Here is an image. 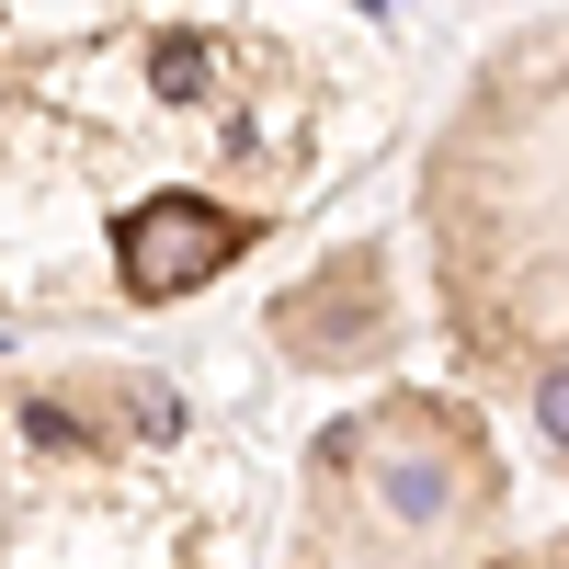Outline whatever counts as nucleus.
<instances>
[{"mask_svg": "<svg viewBox=\"0 0 569 569\" xmlns=\"http://www.w3.org/2000/svg\"><path fill=\"white\" fill-rule=\"evenodd\" d=\"M399 69L319 0H0V330L217 297L376 160Z\"/></svg>", "mask_w": 569, "mask_h": 569, "instance_id": "f257e3e1", "label": "nucleus"}, {"mask_svg": "<svg viewBox=\"0 0 569 569\" xmlns=\"http://www.w3.org/2000/svg\"><path fill=\"white\" fill-rule=\"evenodd\" d=\"M421 284L456 388L569 479V0L456 80L421 149Z\"/></svg>", "mask_w": 569, "mask_h": 569, "instance_id": "f03ea898", "label": "nucleus"}, {"mask_svg": "<svg viewBox=\"0 0 569 569\" xmlns=\"http://www.w3.org/2000/svg\"><path fill=\"white\" fill-rule=\"evenodd\" d=\"M0 569H273L262 456L160 365L0 353Z\"/></svg>", "mask_w": 569, "mask_h": 569, "instance_id": "7ed1b4c3", "label": "nucleus"}, {"mask_svg": "<svg viewBox=\"0 0 569 569\" xmlns=\"http://www.w3.org/2000/svg\"><path fill=\"white\" fill-rule=\"evenodd\" d=\"M512 536V467L467 388H376L297 456L273 569H479Z\"/></svg>", "mask_w": 569, "mask_h": 569, "instance_id": "20e7f679", "label": "nucleus"}, {"mask_svg": "<svg viewBox=\"0 0 569 569\" xmlns=\"http://www.w3.org/2000/svg\"><path fill=\"white\" fill-rule=\"evenodd\" d=\"M479 569H569V525H547V536H525V525H512Z\"/></svg>", "mask_w": 569, "mask_h": 569, "instance_id": "39448f33", "label": "nucleus"}]
</instances>
